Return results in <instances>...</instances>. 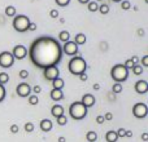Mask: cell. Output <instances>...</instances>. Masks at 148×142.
I'll return each instance as SVG.
<instances>
[{
  "label": "cell",
  "instance_id": "6da1fadb",
  "mask_svg": "<svg viewBox=\"0 0 148 142\" xmlns=\"http://www.w3.org/2000/svg\"><path fill=\"white\" fill-rule=\"evenodd\" d=\"M31 62L39 69H47L49 66H57L62 57V48L59 41L49 36H40L33 41L30 49Z\"/></svg>",
  "mask_w": 148,
  "mask_h": 142
},
{
  "label": "cell",
  "instance_id": "7a4b0ae2",
  "mask_svg": "<svg viewBox=\"0 0 148 142\" xmlns=\"http://www.w3.org/2000/svg\"><path fill=\"white\" fill-rule=\"evenodd\" d=\"M68 69H69L70 74H73V75H77V76H78L79 74L86 72L87 64H86V61H84L83 57H81V56H74L73 58L69 61Z\"/></svg>",
  "mask_w": 148,
  "mask_h": 142
},
{
  "label": "cell",
  "instance_id": "3957f363",
  "mask_svg": "<svg viewBox=\"0 0 148 142\" xmlns=\"http://www.w3.org/2000/svg\"><path fill=\"white\" fill-rule=\"evenodd\" d=\"M110 76H112V79L116 83L122 84L123 81H126L129 79V70L126 69L123 64L114 65L112 67V70H110Z\"/></svg>",
  "mask_w": 148,
  "mask_h": 142
},
{
  "label": "cell",
  "instance_id": "277c9868",
  "mask_svg": "<svg viewBox=\"0 0 148 142\" xmlns=\"http://www.w3.org/2000/svg\"><path fill=\"white\" fill-rule=\"evenodd\" d=\"M69 114L74 120H82L87 116V107L83 106L81 101L73 102L69 107Z\"/></svg>",
  "mask_w": 148,
  "mask_h": 142
},
{
  "label": "cell",
  "instance_id": "5b68a950",
  "mask_svg": "<svg viewBox=\"0 0 148 142\" xmlns=\"http://www.w3.org/2000/svg\"><path fill=\"white\" fill-rule=\"evenodd\" d=\"M29 25H30V20L25 14L14 16V18H13V28L17 32H26V31H29Z\"/></svg>",
  "mask_w": 148,
  "mask_h": 142
},
{
  "label": "cell",
  "instance_id": "8992f818",
  "mask_svg": "<svg viewBox=\"0 0 148 142\" xmlns=\"http://www.w3.org/2000/svg\"><path fill=\"white\" fill-rule=\"evenodd\" d=\"M148 114V107L143 102H138L133 106V115L136 119H144Z\"/></svg>",
  "mask_w": 148,
  "mask_h": 142
},
{
  "label": "cell",
  "instance_id": "52a82bcc",
  "mask_svg": "<svg viewBox=\"0 0 148 142\" xmlns=\"http://www.w3.org/2000/svg\"><path fill=\"white\" fill-rule=\"evenodd\" d=\"M14 65V57L12 56L10 52H1L0 53V67L9 69Z\"/></svg>",
  "mask_w": 148,
  "mask_h": 142
},
{
  "label": "cell",
  "instance_id": "ba28073f",
  "mask_svg": "<svg viewBox=\"0 0 148 142\" xmlns=\"http://www.w3.org/2000/svg\"><path fill=\"white\" fill-rule=\"evenodd\" d=\"M43 76H44V79L52 81L60 76V70L57 69V66H49V67H47V69H44Z\"/></svg>",
  "mask_w": 148,
  "mask_h": 142
},
{
  "label": "cell",
  "instance_id": "9c48e42d",
  "mask_svg": "<svg viewBox=\"0 0 148 142\" xmlns=\"http://www.w3.org/2000/svg\"><path fill=\"white\" fill-rule=\"evenodd\" d=\"M12 56L14 57V60H23L26 56H27V49H26L25 45L18 44V45H16L14 48H13Z\"/></svg>",
  "mask_w": 148,
  "mask_h": 142
},
{
  "label": "cell",
  "instance_id": "30bf717a",
  "mask_svg": "<svg viewBox=\"0 0 148 142\" xmlns=\"http://www.w3.org/2000/svg\"><path fill=\"white\" fill-rule=\"evenodd\" d=\"M62 53H65L66 56H75L78 53V45L74 41H66L62 47Z\"/></svg>",
  "mask_w": 148,
  "mask_h": 142
},
{
  "label": "cell",
  "instance_id": "8fae6325",
  "mask_svg": "<svg viewBox=\"0 0 148 142\" xmlns=\"http://www.w3.org/2000/svg\"><path fill=\"white\" fill-rule=\"evenodd\" d=\"M16 92H17V94L20 97L25 98V97H29L31 94V87L27 83H21V84H18L17 85Z\"/></svg>",
  "mask_w": 148,
  "mask_h": 142
},
{
  "label": "cell",
  "instance_id": "7c38bea8",
  "mask_svg": "<svg viewBox=\"0 0 148 142\" xmlns=\"http://www.w3.org/2000/svg\"><path fill=\"white\" fill-rule=\"evenodd\" d=\"M135 92L139 94H144L148 92V83L146 80H138L135 83Z\"/></svg>",
  "mask_w": 148,
  "mask_h": 142
},
{
  "label": "cell",
  "instance_id": "4fadbf2b",
  "mask_svg": "<svg viewBox=\"0 0 148 142\" xmlns=\"http://www.w3.org/2000/svg\"><path fill=\"white\" fill-rule=\"evenodd\" d=\"M81 102L83 103V106H86L87 109H88V107H92L95 105V97L92 96L91 93H86L83 97H82Z\"/></svg>",
  "mask_w": 148,
  "mask_h": 142
},
{
  "label": "cell",
  "instance_id": "5bb4252c",
  "mask_svg": "<svg viewBox=\"0 0 148 142\" xmlns=\"http://www.w3.org/2000/svg\"><path fill=\"white\" fill-rule=\"evenodd\" d=\"M49 97L53 101H61L62 97H64V92H62V89H52L51 93H49Z\"/></svg>",
  "mask_w": 148,
  "mask_h": 142
},
{
  "label": "cell",
  "instance_id": "9a60e30c",
  "mask_svg": "<svg viewBox=\"0 0 148 142\" xmlns=\"http://www.w3.org/2000/svg\"><path fill=\"white\" fill-rule=\"evenodd\" d=\"M39 127H40V129L43 132H49L52 129V122L49 119H43V120H40Z\"/></svg>",
  "mask_w": 148,
  "mask_h": 142
},
{
  "label": "cell",
  "instance_id": "2e32d148",
  "mask_svg": "<svg viewBox=\"0 0 148 142\" xmlns=\"http://www.w3.org/2000/svg\"><path fill=\"white\" fill-rule=\"evenodd\" d=\"M51 114L53 115L55 118L60 116V115H64V107H62L61 105H55L51 109Z\"/></svg>",
  "mask_w": 148,
  "mask_h": 142
},
{
  "label": "cell",
  "instance_id": "e0dca14e",
  "mask_svg": "<svg viewBox=\"0 0 148 142\" xmlns=\"http://www.w3.org/2000/svg\"><path fill=\"white\" fill-rule=\"evenodd\" d=\"M105 140H107V142H117L118 137H117L116 131H108L105 133Z\"/></svg>",
  "mask_w": 148,
  "mask_h": 142
},
{
  "label": "cell",
  "instance_id": "ac0fdd59",
  "mask_svg": "<svg viewBox=\"0 0 148 142\" xmlns=\"http://www.w3.org/2000/svg\"><path fill=\"white\" fill-rule=\"evenodd\" d=\"M86 41H87V38H86V35H84V34L79 32V34H77V35H75L74 43H75L77 45H83V44H86Z\"/></svg>",
  "mask_w": 148,
  "mask_h": 142
},
{
  "label": "cell",
  "instance_id": "d6986e66",
  "mask_svg": "<svg viewBox=\"0 0 148 142\" xmlns=\"http://www.w3.org/2000/svg\"><path fill=\"white\" fill-rule=\"evenodd\" d=\"M52 85H53V89H62L65 85V81H64V79H61L59 76L55 80H52Z\"/></svg>",
  "mask_w": 148,
  "mask_h": 142
},
{
  "label": "cell",
  "instance_id": "ffe728a7",
  "mask_svg": "<svg viewBox=\"0 0 148 142\" xmlns=\"http://www.w3.org/2000/svg\"><path fill=\"white\" fill-rule=\"evenodd\" d=\"M59 40L62 41V43H66V41L70 40V34L68 31H61L59 34Z\"/></svg>",
  "mask_w": 148,
  "mask_h": 142
},
{
  "label": "cell",
  "instance_id": "44dd1931",
  "mask_svg": "<svg viewBox=\"0 0 148 142\" xmlns=\"http://www.w3.org/2000/svg\"><path fill=\"white\" fill-rule=\"evenodd\" d=\"M86 140L88 142H96L97 140V135L96 132H94V131H90V132H87L86 135Z\"/></svg>",
  "mask_w": 148,
  "mask_h": 142
},
{
  "label": "cell",
  "instance_id": "7402d4cb",
  "mask_svg": "<svg viewBox=\"0 0 148 142\" xmlns=\"http://www.w3.org/2000/svg\"><path fill=\"white\" fill-rule=\"evenodd\" d=\"M87 9L90 10V12H97V9H99V4H97L96 1H88L87 3Z\"/></svg>",
  "mask_w": 148,
  "mask_h": 142
},
{
  "label": "cell",
  "instance_id": "603a6c76",
  "mask_svg": "<svg viewBox=\"0 0 148 142\" xmlns=\"http://www.w3.org/2000/svg\"><path fill=\"white\" fill-rule=\"evenodd\" d=\"M133 72L135 74V75H142L143 74V71H144V69H143V66L142 65H139V64H136V65H134L133 66Z\"/></svg>",
  "mask_w": 148,
  "mask_h": 142
},
{
  "label": "cell",
  "instance_id": "cb8c5ba5",
  "mask_svg": "<svg viewBox=\"0 0 148 142\" xmlns=\"http://www.w3.org/2000/svg\"><path fill=\"white\" fill-rule=\"evenodd\" d=\"M5 14H7L8 17H14V16H16V8L12 7V5L7 7V8H5Z\"/></svg>",
  "mask_w": 148,
  "mask_h": 142
},
{
  "label": "cell",
  "instance_id": "d4e9b609",
  "mask_svg": "<svg viewBox=\"0 0 148 142\" xmlns=\"http://www.w3.org/2000/svg\"><path fill=\"white\" fill-rule=\"evenodd\" d=\"M27 98H29V103L33 105V106H36L39 103V98L36 97V94H30Z\"/></svg>",
  "mask_w": 148,
  "mask_h": 142
},
{
  "label": "cell",
  "instance_id": "484cf974",
  "mask_svg": "<svg viewBox=\"0 0 148 142\" xmlns=\"http://www.w3.org/2000/svg\"><path fill=\"white\" fill-rule=\"evenodd\" d=\"M8 81H9V75L7 72H0V84L5 85Z\"/></svg>",
  "mask_w": 148,
  "mask_h": 142
},
{
  "label": "cell",
  "instance_id": "4316f807",
  "mask_svg": "<svg viewBox=\"0 0 148 142\" xmlns=\"http://www.w3.org/2000/svg\"><path fill=\"white\" fill-rule=\"evenodd\" d=\"M56 119H57L56 122H57V124H59V125H66L68 118L65 116V114H64V115H60V116H57Z\"/></svg>",
  "mask_w": 148,
  "mask_h": 142
},
{
  "label": "cell",
  "instance_id": "83f0119b",
  "mask_svg": "<svg viewBox=\"0 0 148 142\" xmlns=\"http://www.w3.org/2000/svg\"><path fill=\"white\" fill-rule=\"evenodd\" d=\"M99 10L101 14H108L109 13V5L108 4H101V5H99Z\"/></svg>",
  "mask_w": 148,
  "mask_h": 142
},
{
  "label": "cell",
  "instance_id": "f1b7e54d",
  "mask_svg": "<svg viewBox=\"0 0 148 142\" xmlns=\"http://www.w3.org/2000/svg\"><path fill=\"white\" fill-rule=\"evenodd\" d=\"M113 89V93H121L122 92V84L121 83H114L112 87Z\"/></svg>",
  "mask_w": 148,
  "mask_h": 142
},
{
  "label": "cell",
  "instance_id": "f546056e",
  "mask_svg": "<svg viewBox=\"0 0 148 142\" xmlns=\"http://www.w3.org/2000/svg\"><path fill=\"white\" fill-rule=\"evenodd\" d=\"M5 94H7V91H5V87L3 84H0V102L4 101Z\"/></svg>",
  "mask_w": 148,
  "mask_h": 142
},
{
  "label": "cell",
  "instance_id": "4dcf8cb0",
  "mask_svg": "<svg viewBox=\"0 0 148 142\" xmlns=\"http://www.w3.org/2000/svg\"><path fill=\"white\" fill-rule=\"evenodd\" d=\"M130 7H131V4L129 0H122V1H121V8H122L123 10H129Z\"/></svg>",
  "mask_w": 148,
  "mask_h": 142
},
{
  "label": "cell",
  "instance_id": "1f68e13d",
  "mask_svg": "<svg viewBox=\"0 0 148 142\" xmlns=\"http://www.w3.org/2000/svg\"><path fill=\"white\" fill-rule=\"evenodd\" d=\"M34 129H35V125H34V124H33V123L27 122V123H26V124H25V131H26V132H27V133L33 132V131H34Z\"/></svg>",
  "mask_w": 148,
  "mask_h": 142
},
{
  "label": "cell",
  "instance_id": "d6a6232c",
  "mask_svg": "<svg viewBox=\"0 0 148 142\" xmlns=\"http://www.w3.org/2000/svg\"><path fill=\"white\" fill-rule=\"evenodd\" d=\"M55 1H56V4L59 7H64V8L70 4V0H55Z\"/></svg>",
  "mask_w": 148,
  "mask_h": 142
},
{
  "label": "cell",
  "instance_id": "836d02e7",
  "mask_svg": "<svg viewBox=\"0 0 148 142\" xmlns=\"http://www.w3.org/2000/svg\"><path fill=\"white\" fill-rule=\"evenodd\" d=\"M116 133H117V137L118 138H122V137H125V136H126V129H125V128H120V129H118Z\"/></svg>",
  "mask_w": 148,
  "mask_h": 142
},
{
  "label": "cell",
  "instance_id": "e575fe53",
  "mask_svg": "<svg viewBox=\"0 0 148 142\" xmlns=\"http://www.w3.org/2000/svg\"><path fill=\"white\" fill-rule=\"evenodd\" d=\"M123 65H125V67H126V69H127V70H130V69H133V66H134V62L131 61V58H127V60H126V61H125V64H123Z\"/></svg>",
  "mask_w": 148,
  "mask_h": 142
},
{
  "label": "cell",
  "instance_id": "d590c367",
  "mask_svg": "<svg viewBox=\"0 0 148 142\" xmlns=\"http://www.w3.org/2000/svg\"><path fill=\"white\" fill-rule=\"evenodd\" d=\"M18 75H20L21 79H26L29 76V71L27 70H21L20 72H18Z\"/></svg>",
  "mask_w": 148,
  "mask_h": 142
},
{
  "label": "cell",
  "instance_id": "8d00e7d4",
  "mask_svg": "<svg viewBox=\"0 0 148 142\" xmlns=\"http://www.w3.org/2000/svg\"><path fill=\"white\" fill-rule=\"evenodd\" d=\"M49 17L51 18H57L59 17V12H57L56 9H52L51 12H49Z\"/></svg>",
  "mask_w": 148,
  "mask_h": 142
},
{
  "label": "cell",
  "instance_id": "74e56055",
  "mask_svg": "<svg viewBox=\"0 0 148 142\" xmlns=\"http://www.w3.org/2000/svg\"><path fill=\"white\" fill-rule=\"evenodd\" d=\"M9 131L13 133V135H16V133L18 132V125H17V124H13V125H10Z\"/></svg>",
  "mask_w": 148,
  "mask_h": 142
},
{
  "label": "cell",
  "instance_id": "f35d334b",
  "mask_svg": "<svg viewBox=\"0 0 148 142\" xmlns=\"http://www.w3.org/2000/svg\"><path fill=\"white\" fill-rule=\"evenodd\" d=\"M103 116H104V119L107 120V122H110V120L113 119V114H112V112H107V114L103 115Z\"/></svg>",
  "mask_w": 148,
  "mask_h": 142
},
{
  "label": "cell",
  "instance_id": "ab89813d",
  "mask_svg": "<svg viewBox=\"0 0 148 142\" xmlns=\"http://www.w3.org/2000/svg\"><path fill=\"white\" fill-rule=\"evenodd\" d=\"M31 92H34V94H38V93H40V92H42L40 85H35L33 89H31Z\"/></svg>",
  "mask_w": 148,
  "mask_h": 142
},
{
  "label": "cell",
  "instance_id": "60d3db41",
  "mask_svg": "<svg viewBox=\"0 0 148 142\" xmlns=\"http://www.w3.org/2000/svg\"><path fill=\"white\" fill-rule=\"evenodd\" d=\"M142 66L148 67V56H144L143 58H142Z\"/></svg>",
  "mask_w": 148,
  "mask_h": 142
},
{
  "label": "cell",
  "instance_id": "b9f144b4",
  "mask_svg": "<svg viewBox=\"0 0 148 142\" xmlns=\"http://www.w3.org/2000/svg\"><path fill=\"white\" fill-rule=\"evenodd\" d=\"M104 122H105V119H104V116H103V115L96 116V123H97V124H103Z\"/></svg>",
  "mask_w": 148,
  "mask_h": 142
},
{
  "label": "cell",
  "instance_id": "7bdbcfd3",
  "mask_svg": "<svg viewBox=\"0 0 148 142\" xmlns=\"http://www.w3.org/2000/svg\"><path fill=\"white\" fill-rule=\"evenodd\" d=\"M79 80L81 81H86L87 80V74L86 72H82V74H79Z\"/></svg>",
  "mask_w": 148,
  "mask_h": 142
},
{
  "label": "cell",
  "instance_id": "ee69618b",
  "mask_svg": "<svg viewBox=\"0 0 148 142\" xmlns=\"http://www.w3.org/2000/svg\"><path fill=\"white\" fill-rule=\"evenodd\" d=\"M35 30H36V25L30 22V25H29V31H35Z\"/></svg>",
  "mask_w": 148,
  "mask_h": 142
},
{
  "label": "cell",
  "instance_id": "f6af8a7d",
  "mask_svg": "<svg viewBox=\"0 0 148 142\" xmlns=\"http://www.w3.org/2000/svg\"><path fill=\"white\" fill-rule=\"evenodd\" d=\"M131 61L134 62V65H136V64H139V58L136 56H134V57H131Z\"/></svg>",
  "mask_w": 148,
  "mask_h": 142
},
{
  "label": "cell",
  "instance_id": "bcb514c9",
  "mask_svg": "<svg viewBox=\"0 0 148 142\" xmlns=\"http://www.w3.org/2000/svg\"><path fill=\"white\" fill-rule=\"evenodd\" d=\"M142 140H143V141H148V133H143V135H142Z\"/></svg>",
  "mask_w": 148,
  "mask_h": 142
},
{
  "label": "cell",
  "instance_id": "7dc6e473",
  "mask_svg": "<svg viewBox=\"0 0 148 142\" xmlns=\"http://www.w3.org/2000/svg\"><path fill=\"white\" fill-rule=\"evenodd\" d=\"M125 137H129V138L133 137V132H131V131H126V136H125Z\"/></svg>",
  "mask_w": 148,
  "mask_h": 142
},
{
  "label": "cell",
  "instance_id": "c3c4849f",
  "mask_svg": "<svg viewBox=\"0 0 148 142\" xmlns=\"http://www.w3.org/2000/svg\"><path fill=\"white\" fill-rule=\"evenodd\" d=\"M94 89H95V91H99V89H100V84H94Z\"/></svg>",
  "mask_w": 148,
  "mask_h": 142
},
{
  "label": "cell",
  "instance_id": "681fc988",
  "mask_svg": "<svg viewBox=\"0 0 148 142\" xmlns=\"http://www.w3.org/2000/svg\"><path fill=\"white\" fill-rule=\"evenodd\" d=\"M59 142H66V138L61 136V137H59Z\"/></svg>",
  "mask_w": 148,
  "mask_h": 142
},
{
  "label": "cell",
  "instance_id": "f907efd6",
  "mask_svg": "<svg viewBox=\"0 0 148 142\" xmlns=\"http://www.w3.org/2000/svg\"><path fill=\"white\" fill-rule=\"evenodd\" d=\"M79 3H81V4H87V3L90 1V0H78Z\"/></svg>",
  "mask_w": 148,
  "mask_h": 142
},
{
  "label": "cell",
  "instance_id": "816d5d0a",
  "mask_svg": "<svg viewBox=\"0 0 148 142\" xmlns=\"http://www.w3.org/2000/svg\"><path fill=\"white\" fill-rule=\"evenodd\" d=\"M112 1H114V3H121L122 0H112Z\"/></svg>",
  "mask_w": 148,
  "mask_h": 142
},
{
  "label": "cell",
  "instance_id": "f5cc1de1",
  "mask_svg": "<svg viewBox=\"0 0 148 142\" xmlns=\"http://www.w3.org/2000/svg\"><path fill=\"white\" fill-rule=\"evenodd\" d=\"M95 1H96V3H97V1H103V0H95Z\"/></svg>",
  "mask_w": 148,
  "mask_h": 142
}]
</instances>
